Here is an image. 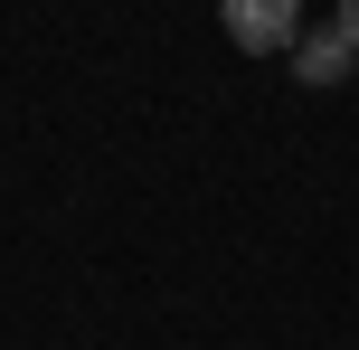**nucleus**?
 <instances>
[{"instance_id":"f257e3e1","label":"nucleus","mask_w":359,"mask_h":350,"mask_svg":"<svg viewBox=\"0 0 359 350\" xmlns=\"http://www.w3.org/2000/svg\"><path fill=\"white\" fill-rule=\"evenodd\" d=\"M217 29L236 57H284L303 38V0H217Z\"/></svg>"},{"instance_id":"f03ea898","label":"nucleus","mask_w":359,"mask_h":350,"mask_svg":"<svg viewBox=\"0 0 359 350\" xmlns=\"http://www.w3.org/2000/svg\"><path fill=\"white\" fill-rule=\"evenodd\" d=\"M284 57H293V86H312V95L350 86V67H359V48H350L341 29H303V38H293Z\"/></svg>"},{"instance_id":"7ed1b4c3","label":"nucleus","mask_w":359,"mask_h":350,"mask_svg":"<svg viewBox=\"0 0 359 350\" xmlns=\"http://www.w3.org/2000/svg\"><path fill=\"white\" fill-rule=\"evenodd\" d=\"M331 29H341L350 48H359V0H341V10H331Z\"/></svg>"}]
</instances>
